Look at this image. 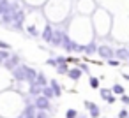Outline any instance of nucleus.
<instances>
[{
  "label": "nucleus",
  "instance_id": "obj_16",
  "mask_svg": "<svg viewBox=\"0 0 129 118\" xmlns=\"http://www.w3.org/2000/svg\"><path fill=\"white\" fill-rule=\"evenodd\" d=\"M113 92L118 93V95H124V88H122L120 85H115V86H113Z\"/></svg>",
  "mask_w": 129,
  "mask_h": 118
},
{
  "label": "nucleus",
  "instance_id": "obj_1",
  "mask_svg": "<svg viewBox=\"0 0 129 118\" xmlns=\"http://www.w3.org/2000/svg\"><path fill=\"white\" fill-rule=\"evenodd\" d=\"M97 55H99L101 58H104V60H110V58L113 56V49H111L110 46L101 44V46H97Z\"/></svg>",
  "mask_w": 129,
  "mask_h": 118
},
{
  "label": "nucleus",
  "instance_id": "obj_20",
  "mask_svg": "<svg viewBox=\"0 0 129 118\" xmlns=\"http://www.w3.org/2000/svg\"><path fill=\"white\" fill-rule=\"evenodd\" d=\"M118 118H127V111H125V109H122V111H120V114H118Z\"/></svg>",
  "mask_w": 129,
  "mask_h": 118
},
{
  "label": "nucleus",
  "instance_id": "obj_13",
  "mask_svg": "<svg viewBox=\"0 0 129 118\" xmlns=\"http://www.w3.org/2000/svg\"><path fill=\"white\" fill-rule=\"evenodd\" d=\"M50 86H51V90H53V93H55V95H60V86H58V83H57V81H51V85H50Z\"/></svg>",
  "mask_w": 129,
  "mask_h": 118
},
{
  "label": "nucleus",
  "instance_id": "obj_24",
  "mask_svg": "<svg viewBox=\"0 0 129 118\" xmlns=\"http://www.w3.org/2000/svg\"><path fill=\"white\" fill-rule=\"evenodd\" d=\"M0 48H4V49H7V48H9V46H7V44H6V42H2V41H0Z\"/></svg>",
  "mask_w": 129,
  "mask_h": 118
},
{
  "label": "nucleus",
  "instance_id": "obj_12",
  "mask_svg": "<svg viewBox=\"0 0 129 118\" xmlns=\"http://www.w3.org/2000/svg\"><path fill=\"white\" fill-rule=\"evenodd\" d=\"M43 93H44V97H46V99L55 97V93H53V90H51V86H50V85H48V86H43Z\"/></svg>",
  "mask_w": 129,
  "mask_h": 118
},
{
  "label": "nucleus",
  "instance_id": "obj_7",
  "mask_svg": "<svg viewBox=\"0 0 129 118\" xmlns=\"http://www.w3.org/2000/svg\"><path fill=\"white\" fill-rule=\"evenodd\" d=\"M14 76L18 79H27V67H18L14 69Z\"/></svg>",
  "mask_w": 129,
  "mask_h": 118
},
{
  "label": "nucleus",
  "instance_id": "obj_23",
  "mask_svg": "<svg viewBox=\"0 0 129 118\" xmlns=\"http://www.w3.org/2000/svg\"><path fill=\"white\" fill-rule=\"evenodd\" d=\"M122 102H125V104H129V97H127V95H122Z\"/></svg>",
  "mask_w": 129,
  "mask_h": 118
},
{
  "label": "nucleus",
  "instance_id": "obj_2",
  "mask_svg": "<svg viewBox=\"0 0 129 118\" xmlns=\"http://www.w3.org/2000/svg\"><path fill=\"white\" fill-rule=\"evenodd\" d=\"M64 30L60 28H53V37H51V44L53 46H62V39H64Z\"/></svg>",
  "mask_w": 129,
  "mask_h": 118
},
{
  "label": "nucleus",
  "instance_id": "obj_14",
  "mask_svg": "<svg viewBox=\"0 0 129 118\" xmlns=\"http://www.w3.org/2000/svg\"><path fill=\"white\" fill-rule=\"evenodd\" d=\"M88 83H90V86H92V88H99V79H97V78H90V81H88Z\"/></svg>",
  "mask_w": 129,
  "mask_h": 118
},
{
  "label": "nucleus",
  "instance_id": "obj_6",
  "mask_svg": "<svg viewBox=\"0 0 129 118\" xmlns=\"http://www.w3.org/2000/svg\"><path fill=\"white\" fill-rule=\"evenodd\" d=\"M81 72H83V71H81L80 67H74V69H69V71H67V74H69V78H71L73 81H78V79L81 78Z\"/></svg>",
  "mask_w": 129,
  "mask_h": 118
},
{
  "label": "nucleus",
  "instance_id": "obj_8",
  "mask_svg": "<svg viewBox=\"0 0 129 118\" xmlns=\"http://www.w3.org/2000/svg\"><path fill=\"white\" fill-rule=\"evenodd\" d=\"M94 51H97V46H95V42H88V44H85V46H83V53H87V55H92Z\"/></svg>",
  "mask_w": 129,
  "mask_h": 118
},
{
  "label": "nucleus",
  "instance_id": "obj_11",
  "mask_svg": "<svg viewBox=\"0 0 129 118\" xmlns=\"http://www.w3.org/2000/svg\"><path fill=\"white\" fill-rule=\"evenodd\" d=\"M67 71H69L67 62H64V64H58V65H57V72H58V74H67Z\"/></svg>",
  "mask_w": 129,
  "mask_h": 118
},
{
  "label": "nucleus",
  "instance_id": "obj_4",
  "mask_svg": "<svg viewBox=\"0 0 129 118\" xmlns=\"http://www.w3.org/2000/svg\"><path fill=\"white\" fill-rule=\"evenodd\" d=\"M85 106H87V109H88V113H90V116H92V118H99V107H97L94 102L87 100V102H85Z\"/></svg>",
  "mask_w": 129,
  "mask_h": 118
},
{
  "label": "nucleus",
  "instance_id": "obj_10",
  "mask_svg": "<svg viewBox=\"0 0 129 118\" xmlns=\"http://www.w3.org/2000/svg\"><path fill=\"white\" fill-rule=\"evenodd\" d=\"M101 95H103V99H106L108 102H113V100H115V97L111 95L110 90H104V88H103V90H101Z\"/></svg>",
  "mask_w": 129,
  "mask_h": 118
},
{
  "label": "nucleus",
  "instance_id": "obj_21",
  "mask_svg": "<svg viewBox=\"0 0 129 118\" xmlns=\"http://www.w3.org/2000/svg\"><path fill=\"white\" fill-rule=\"evenodd\" d=\"M37 118H46V113H44V109H41V111L37 113Z\"/></svg>",
  "mask_w": 129,
  "mask_h": 118
},
{
  "label": "nucleus",
  "instance_id": "obj_25",
  "mask_svg": "<svg viewBox=\"0 0 129 118\" xmlns=\"http://www.w3.org/2000/svg\"><path fill=\"white\" fill-rule=\"evenodd\" d=\"M48 64H50V65H57V64H55V58H50V60H48Z\"/></svg>",
  "mask_w": 129,
  "mask_h": 118
},
{
  "label": "nucleus",
  "instance_id": "obj_18",
  "mask_svg": "<svg viewBox=\"0 0 129 118\" xmlns=\"http://www.w3.org/2000/svg\"><path fill=\"white\" fill-rule=\"evenodd\" d=\"M118 62H120V60H117V58H110V60H108V64H110V65H113V67H117V65H118Z\"/></svg>",
  "mask_w": 129,
  "mask_h": 118
},
{
  "label": "nucleus",
  "instance_id": "obj_22",
  "mask_svg": "<svg viewBox=\"0 0 129 118\" xmlns=\"http://www.w3.org/2000/svg\"><path fill=\"white\" fill-rule=\"evenodd\" d=\"M9 55L7 53H4V51H0V60H4V58H7Z\"/></svg>",
  "mask_w": 129,
  "mask_h": 118
},
{
  "label": "nucleus",
  "instance_id": "obj_15",
  "mask_svg": "<svg viewBox=\"0 0 129 118\" xmlns=\"http://www.w3.org/2000/svg\"><path fill=\"white\" fill-rule=\"evenodd\" d=\"M16 64H18V58H16V56H13V58H11V60H9V62H7V64H6V65H7V67H9V69H11V67H14V65H16Z\"/></svg>",
  "mask_w": 129,
  "mask_h": 118
},
{
  "label": "nucleus",
  "instance_id": "obj_17",
  "mask_svg": "<svg viewBox=\"0 0 129 118\" xmlns=\"http://www.w3.org/2000/svg\"><path fill=\"white\" fill-rule=\"evenodd\" d=\"M25 118H36V116H34V109H32V107H28V109H27Z\"/></svg>",
  "mask_w": 129,
  "mask_h": 118
},
{
  "label": "nucleus",
  "instance_id": "obj_5",
  "mask_svg": "<svg viewBox=\"0 0 129 118\" xmlns=\"http://www.w3.org/2000/svg\"><path fill=\"white\" fill-rule=\"evenodd\" d=\"M36 106H37L39 109H48V107H50V99H46L44 95H43V97H37V99H36Z\"/></svg>",
  "mask_w": 129,
  "mask_h": 118
},
{
  "label": "nucleus",
  "instance_id": "obj_27",
  "mask_svg": "<svg viewBox=\"0 0 129 118\" xmlns=\"http://www.w3.org/2000/svg\"><path fill=\"white\" fill-rule=\"evenodd\" d=\"M127 60H129V49H127Z\"/></svg>",
  "mask_w": 129,
  "mask_h": 118
},
{
  "label": "nucleus",
  "instance_id": "obj_9",
  "mask_svg": "<svg viewBox=\"0 0 129 118\" xmlns=\"http://www.w3.org/2000/svg\"><path fill=\"white\" fill-rule=\"evenodd\" d=\"M113 55H115L118 60H127V49H125V48H118Z\"/></svg>",
  "mask_w": 129,
  "mask_h": 118
},
{
  "label": "nucleus",
  "instance_id": "obj_19",
  "mask_svg": "<svg viewBox=\"0 0 129 118\" xmlns=\"http://www.w3.org/2000/svg\"><path fill=\"white\" fill-rule=\"evenodd\" d=\"M67 118H76V111L74 109H69L67 111Z\"/></svg>",
  "mask_w": 129,
  "mask_h": 118
},
{
  "label": "nucleus",
  "instance_id": "obj_3",
  "mask_svg": "<svg viewBox=\"0 0 129 118\" xmlns=\"http://www.w3.org/2000/svg\"><path fill=\"white\" fill-rule=\"evenodd\" d=\"M41 37H43L44 42H51V37H53V27H51L50 23H46V25L43 27V34H41Z\"/></svg>",
  "mask_w": 129,
  "mask_h": 118
},
{
  "label": "nucleus",
  "instance_id": "obj_28",
  "mask_svg": "<svg viewBox=\"0 0 129 118\" xmlns=\"http://www.w3.org/2000/svg\"><path fill=\"white\" fill-rule=\"evenodd\" d=\"M21 118H23V116H21Z\"/></svg>",
  "mask_w": 129,
  "mask_h": 118
},
{
  "label": "nucleus",
  "instance_id": "obj_26",
  "mask_svg": "<svg viewBox=\"0 0 129 118\" xmlns=\"http://www.w3.org/2000/svg\"><path fill=\"white\" fill-rule=\"evenodd\" d=\"M125 79H129V74H125Z\"/></svg>",
  "mask_w": 129,
  "mask_h": 118
}]
</instances>
